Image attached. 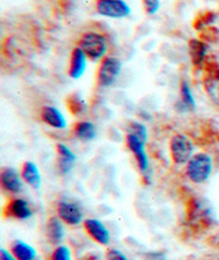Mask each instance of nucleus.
<instances>
[{
	"instance_id": "nucleus-17",
	"label": "nucleus",
	"mask_w": 219,
	"mask_h": 260,
	"mask_svg": "<svg viewBox=\"0 0 219 260\" xmlns=\"http://www.w3.org/2000/svg\"><path fill=\"white\" fill-rule=\"evenodd\" d=\"M72 135L81 141H92L96 139L98 130H96L93 122L84 119V121H78L73 125Z\"/></svg>"
},
{
	"instance_id": "nucleus-8",
	"label": "nucleus",
	"mask_w": 219,
	"mask_h": 260,
	"mask_svg": "<svg viewBox=\"0 0 219 260\" xmlns=\"http://www.w3.org/2000/svg\"><path fill=\"white\" fill-rule=\"evenodd\" d=\"M126 147L133 153L134 160L137 163V167L141 174H145L149 167V159H148L147 151H145V141L140 139L139 136L133 133H126Z\"/></svg>"
},
{
	"instance_id": "nucleus-6",
	"label": "nucleus",
	"mask_w": 219,
	"mask_h": 260,
	"mask_svg": "<svg viewBox=\"0 0 219 260\" xmlns=\"http://www.w3.org/2000/svg\"><path fill=\"white\" fill-rule=\"evenodd\" d=\"M56 216L67 226H78L85 220L82 208L72 200H60L56 203Z\"/></svg>"
},
{
	"instance_id": "nucleus-25",
	"label": "nucleus",
	"mask_w": 219,
	"mask_h": 260,
	"mask_svg": "<svg viewBox=\"0 0 219 260\" xmlns=\"http://www.w3.org/2000/svg\"><path fill=\"white\" fill-rule=\"evenodd\" d=\"M141 3H143L144 11H145L148 15L157 14L159 7H161V2H159V0H141Z\"/></svg>"
},
{
	"instance_id": "nucleus-26",
	"label": "nucleus",
	"mask_w": 219,
	"mask_h": 260,
	"mask_svg": "<svg viewBox=\"0 0 219 260\" xmlns=\"http://www.w3.org/2000/svg\"><path fill=\"white\" fill-rule=\"evenodd\" d=\"M106 260H129L125 253L118 251L115 248H110L106 251Z\"/></svg>"
},
{
	"instance_id": "nucleus-21",
	"label": "nucleus",
	"mask_w": 219,
	"mask_h": 260,
	"mask_svg": "<svg viewBox=\"0 0 219 260\" xmlns=\"http://www.w3.org/2000/svg\"><path fill=\"white\" fill-rule=\"evenodd\" d=\"M66 104L74 117H82L84 114L88 112V106H86L85 100L76 93L67 96Z\"/></svg>"
},
{
	"instance_id": "nucleus-12",
	"label": "nucleus",
	"mask_w": 219,
	"mask_h": 260,
	"mask_svg": "<svg viewBox=\"0 0 219 260\" xmlns=\"http://www.w3.org/2000/svg\"><path fill=\"white\" fill-rule=\"evenodd\" d=\"M39 118L41 119V122H44L45 125H48L49 127H52V129H66L67 122L66 119H65V115H63L62 111H60L59 108L54 107V106L44 104V106L40 108Z\"/></svg>"
},
{
	"instance_id": "nucleus-9",
	"label": "nucleus",
	"mask_w": 219,
	"mask_h": 260,
	"mask_svg": "<svg viewBox=\"0 0 219 260\" xmlns=\"http://www.w3.org/2000/svg\"><path fill=\"white\" fill-rule=\"evenodd\" d=\"M96 11L107 18H125L130 14V7L123 0H96Z\"/></svg>"
},
{
	"instance_id": "nucleus-1",
	"label": "nucleus",
	"mask_w": 219,
	"mask_h": 260,
	"mask_svg": "<svg viewBox=\"0 0 219 260\" xmlns=\"http://www.w3.org/2000/svg\"><path fill=\"white\" fill-rule=\"evenodd\" d=\"M76 45L85 52L92 62H100L107 56L108 37L99 30H86L77 39Z\"/></svg>"
},
{
	"instance_id": "nucleus-20",
	"label": "nucleus",
	"mask_w": 219,
	"mask_h": 260,
	"mask_svg": "<svg viewBox=\"0 0 219 260\" xmlns=\"http://www.w3.org/2000/svg\"><path fill=\"white\" fill-rule=\"evenodd\" d=\"M179 106L185 111H193L196 108V102L193 98L192 90L189 88V84L186 81L181 82V89H179Z\"/></svg>"
},
{
	"instance_id": "nucleus-23",
	"label": "nucleus",
	"mask_w": 219,
	"mask_h": 260,
	"mask_svg": "<svg viewBox=\"0 0 219 260\" xmlns=\"http://www.w3.org/2000/svg\"><path fill=\"white\" fill-rule=\"evenodd\" d=\"M49 260H72V252L70 248L66 245H58L54 248V251L49 256Z\"/></svg>"
},
{
	"instance_id": "nucleus-19",
	"label": "nucleus",
	"mask_w": 219,
	"mask_h": 260,
	"mask_svg": "<svg viewBox=\"0 0 219 260\" xmlns=\"http://www.w3.org/2000/svg\"><path fill=\"white\" fill-rule=\"evenodd\" d=\"M10 252L17 260H36L37 256L36 249L21 240H15L10 244Z\"/></svg>"
},
{
	"instance_id": "nucleus-10",
	"label": "nucleus",
	"mask_w": 219,
	"mask_h": 260,
	"mask_svg": "<svg viewBox=\"0 0 219 260\" xmlns=\"http://www.w3.org/2000/svg\"><path fill=\"white\" fill-rule=\"evenodd\" d=\"M84 230L88 234V237L102 247H107L111 240V234L108 232L107 226L102 220L95 219V218H86L84 220Z\"/></svg>"
},
{
	"instance_id": "nucleus-24",
	"label": "nucleus",
	"mask_w": 219,
	"mask_h": 260,
	"mask_svg": "<svg viewBox=\"0 0 219 260\" xmlns=\"http://www.w3.org/2000/svg\"><path fill=\"white\" fill-rule=\"evenodd\" d=\"M128 132L129 133H133V135L139 136L140 139H143L144 141H147L148 139V132L147 127L140 123V122H130L129 127H128Z\"/></svg>"
},
{
	"instance_id": "nucleus-14",
	"label": "nucleus",
	"mask_w": 219,
	"mask_h": 260,
	"mask_svg": "<svg viewBox=\"0 0 219 260\" xmlns=\"http://www.w3.org/2000/svg\"><path fill=\"white\" fill-rule=\"evenodd\" d=\"M188 47L193 68L199 72H203L207 63V44L200 39H192L189 40Z\"/></svg>"
},
{
	"instance_id": "nucleus-7",
	"label": "nucleus",
	"mask_w": 219,
	"mask_h": 260,
	"mask_svg": "<svg viewBox=\"0 0 219 260\" xmlns=\"http://www.w3.org/2000/svg\"><path fill=\"white\" fill-rule=\"evenodd\" d=\"M33 215L30 203L22 198H11L3 207V216L14 220H27Z\"/></svg>"
},
{
	"instance_id": "nucleus-5",
	"label": "nucleus",
	"mask_w": 219,
	"mask_h": 260,
	"mask_svg": "<svg viewBox=\"0 0 219 260\" xmlns=\"http://www.w3.org/2000/svg\"><path fill=\"white\" fill-rule=\"evenodd\" d=\"M203 86L207 96L219 108V64L207 60L203 69Z\"/></svg>"
},
{
	"instance_id": "nucleus-3",
	"label": "nucleus",
	"mask_w": 219,
	"mask_h": 260,
	"mask_svg": "<svg viewBox=\"0 0 219 260\" xmlns=\"http://www.w3.org/2000/svg\"><path fill=\"white\" fill-rule=\"evenodd\" d=\"M171 160L177 166L186 165L195 155V143L189 136L183 133H175L169 143Z\"/></svg>"
},
{
	"instance_id": "nucleus-22",
	"label": "nucleus",
	"mask_w": 219,
	"mask_h": 260,
	"mask_svg": "<svg viewBox=\"0 0 219 260\" xmlns=\"http://www.w3.org/2000/svg\"><path fill=\"white\" fill-rule=\"evenodd\" d=\"M215 15L214 13H211V11H206V13H201L199 14L195 19V22H193V27L197 29V30H201V29H206V27L210 26L211 22H214L215 21Z\"/></svg>"
},
{
	"instance_id": "nucleus-2",
	"label": "nucleus",
	"mask_w": 219,
	"mask_h": 260,
	"mask_svg": "<svg viewBox=\"0 0 219 260\" xmlns=\"http://www.w3.org/2000/svg\"><path fill=\"white\" fill-rule=\"evenodd\" d=\"M214 171V160L206 152H197L185 165V175L192 184L200 185L210 180Z\"/></svg>"
},
{
	"instance_id": "nucleus-11",
	"label": "nucleus",
	"mask_w": 219,
	"mask_h": 260,
	"mask_svg": "<svg viewBox=\"0 0 219 260\" xmlns=\"http://www.w3.org/2000/svg\"><path fill=\"white\" fill-rule=\"evenodd\" d=\"M0 186L3 192L11 196L22 192V177L13 167H3L0 171Z\"/></svg>"
},
{
	"instance_id": "nucleus-27",
	"label": "nucleus",
	"mask_w": 219,
	"mask_h": 260,
	"mask_svg": "<svg viewBox=\"0 0 219 260\" xmlns=\"http://www.w3.org/2000/svg\"><path fill=\"white\" fill-rule=\"evenodd\" d=\"M0 259L2 260H17L15 259V256H14L10 251L5 249V248H3V249H2V252H0Z\"/></svg>"
},
{
	"instance_id": "nucleus-16",
	"label": "nucleus",
	"mask_w": 219,
	"mask_h": 260,
	"mask_svg": "<svg viewBox=\"0 0 219 260\" xmlns=\"http://www.w3.org/2000/svg\"><path fill=\"white\" fill-rule=\"evenodd\" d=\"M56 155H58V170L62 174H67L76 166L77 156L73 151L65 144H56Z\"/></svg>"
},
{
	"instance_id": "nucleus-18",
	"label": "nucleus",
	"mask_w": 219,
	"mask_h": 260,
	"mask_svg": "<svg viewBox=\"0 0 219 260\" xmlns=\"http://www.w3.org/2000/svg\"><path fill=\"white\" fill-rule=\"evenodd\" d=\"M21 177L33 189L39 190L41 188V174L36 163L29 160L25 161L22 165V169H21Z\"/></svg>"
},
{
	"instance_id": "nucleus-15",
	"label": "nucleus",
	"mask_w": 219,
	"mask_h": 260,
	"mask_svg": "<svg viewBox=\"0 0 219 260\" xmlns=\"http://www.w3.org/2000/svg\"><path fill=\"white\" fill-rule=\"evenodd\" d=\"M45 237L55 247L60 245L65 238V223L59 216H49L45 223Z\"/></svg>"
},
{
	"instance_id": "nucleus-28",
	"label": "nucleus",
	"mask_w": 219,
	"mask_h": 260,
	"mask_svg": "<svg viewBox=\"0 0 219 260\" xmlns=\"http://www.w3.org/2000/svg\"><path fill=\"white\" fill-rule=\"evenodd\" d=\"M36 260H37V259H36Z\"/></svg>"
},
{
	"instance_id": "nucleus-13",
	"label": "nucleus",
	"mask_w": 219,
	"mask_h": 260,
	"mask_svg": "<svg viewBox=\"0 0 219 260\" xmlns=\"http://www.w3.org/2000/svg\"><path fill=\"white\" fill-rule=\"evenodd\" d=\"M86 63H88V56L85 52L81 50L80 47H74L70 54V60H69V69H67V74L73 80H78L81 76L85 73Z\"/></svg>"
},
{
	"instance_id": "nucleus-4",
	"label": "nucleus",
	"mask_w": 219,
	"mask_h": 260,
	"mask_svg": "<svg viewBox=\"0 0 219 260\" xmlns=\"http://www.w3.org/2000/svg\"><path fill=\"white\" fill-rule=\"evenodd\" d=\"M122 70V62L115 56H106L103 60H100L98 68L96 81L100 88H110L115 84V81L119 77Z\"/></svg>"
}]
</instances>
